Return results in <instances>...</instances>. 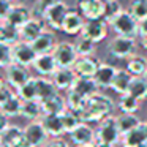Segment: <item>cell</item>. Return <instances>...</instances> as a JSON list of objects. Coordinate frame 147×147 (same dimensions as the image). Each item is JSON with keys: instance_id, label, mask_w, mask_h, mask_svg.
I'll use <instances>...</instances> for the list:
<instances>
[{"instance_id": "cell-1", "label": "cell", "mask_w": 147, "mask_h": 147, "mask_svg": "<svg viewBox=\"0 0 147 147\" xmlns=\"http://www.w3.org/2000/svg\"><path fill=\"white\" fill-rule=\"evenodd\" d=\"M115 108L114 100L109 95H105V93L98 92L93 96L87 98L86 106L82 108V111L79 112V117L82 122L86 123H92V122H101L103 119L112 115Z\"/></svg>"}, {"instance_id": "cell-2", "label": "cell", "mask_w": 147, "mask_h": 147, "mask_svg": "<svg viewBox=\"0 0 147 147\" xmlns=\"http://www.w3.org/2000/svg\"><path fill=\"white\" fill-rule=\"evenodd\" d=\"M95 136H96V142L109 144V146H117V144H120L122 134L119 131L117 120H115L114 114L103 119L101 122H98V125L95 128Z\"/></svg>"}, {"instance_id": "cell-3", "label": "cell", "mask_w": 147, "mask_h": 147, "mask_svg": "<svg viewBox=\"0 0 147 147\" xmlns=\"http://www.w3.org/2000/svg\"><path fill=\"white\" fill-rule=\"evenodd\" d=\"M136 51H138L136 38L115 35L108 45V52L114 59H119V60H128L130 57H133L136 54Z\"/></svg>"}, {"instance_id": "cell-4", "label": "cell", "mask_w": 147, "mask_h": 147, "mask_svg": "<svg viewBox=\"0 0 147 147\" xmlns=\"http://www.w3.org/2000/svg\"><path fill=\"white\" fill-rule=\"evenodd\" d=\"M109 26L119 36H128V38H138V26L139 21L133 16L128 10H123Z\"/></svg>"}, {"instance_id": "cell-5", "label": "cell", "mask_w": 147, "mask_h": 147, "mask_svg": "<svg viewBox=\"0 0 147 147\" xmlns=\"http://www.w3.org/2000/svg\"><path fill=\"white\" fill-rule=\"evenodd\" d=\"M52 55H54L59 68H73V65L79 59L76 48H74V43L70 41H59L52 51Z\"/></svg>"}, {"instance_id": "cell-6", "label": "cell", "mask_w": 147, "mask_h": 147, "mask_svg": "<svg viewBox=\"0 0 147 147\" xmlns=\"http://www.w3.org/2000/svg\"><path fill=\"white\" fill-rule=\"evenodd\" d=\"M68 11H70L68 5L65 2H59V3L46 8L41 13V18L46 22V26L51 27L52 30H62V26H63V21L67 18Z\"/></svg>"}, {"instance_id": "cell-7", "label": "cell", "mask_w": 147, "mask_h": 147, "mask_svg": "<svg viewBox=\"0 0 147 147\" xmlns=\"http://www.w3.org/2000/svg\"><path fill=\"white\" fill-rule=\"evenodd\" d=\"M3 78L11 86V89L16 92V90H19L21 87L32 78V74H30L29 67H24V65H19V63H11L5 68V76Z\"/></svg>"}, {"instance_id": "cell-8", "label": "cell", "mask_w": 147, "mask_h": 147, "mask_svg": "<svg viewBox=\"0 0 147 147\" xmlns=\"http://www.w3.org/2000/svg\"><path fill=\"white\" fill-rule=\"evenodd\" d=\"M24 138L32 144L33 147H46L48 141L51 139L46 131V128L43 127L41 120H32L24 127Z\"/></svg>"}, {"instance_id": "cell-9", "label": "cell", "mask_w": 147, "mask_h": 147, "mask_svg": "<svg viewBox=\"0 0 147 147\" xmlns=\"http://www.w3.org/2000/svg\"><path fill=\"white\" fill-rule=\"evenodd\" d=\"M11 55H13V63H19L24 67H32L33 60L36 59V52L33 51L32 43L22 41V40L11 46Z\"/></svg>"}, {"instance_id": "cell-10", "label": "cell", "mask_w": 147, "mask_h": 147, "mask_svg": "<svg viewBox=\"0 0 147 147\" xmlns=\"http://www.w3.org/2000/svg\"><path fill=\"white\" fill-rule=\"evenodd\" d=\"M76 8L86 21L103 19L106 8V0H78Z\"/></svg>"}, {"instance_id": "cell-11", "label": "cell", "mask_w": 147, "mask_h": 147, "mask_svg": "<svg viewBox=\"0 0 147 147\" xmlns=\"http://www.w3.org/2000/svg\"><path fill=\"white\" fill-rule=\"evenodd\" d=\"M108 27L109 24L105 19H92V21H86L84 29L81 32V35L86 38L92 40L93 43H101L105 41V38L108 36Z\"/></svg>"}, {"instance_id": "cell-12", "label": "cell", "mask_w": 147, "mask_h": 147, "mask_svg": "<svg viewBox=\"0 0 147 147\" xmlns=\"http://www.w3.org/2000/svg\"><path fill=\"white\" fill-rule=\"evenodd\" d=\"M70 136V142L73 146L79 147V146H93L96 142V136H95V130L90 127V123L82 122L81 125H78L71 133H68Z\"/></svg>"}, {"instance_id": "cell-13", "label": "cell", "mask_w": 147, "mask_h": 147, "mask_svg": "<svg viewBox=\"0 0 147 147\" xmlns=\"http://www.w3.org/2000/svg\"><path fill=\"white\" fill-rule=\"evenodd\" d=\"M45 30H46V22L43 21V18L33 16L32 19H29L19 29V38L22 40V41L33 43Z\"/></svg>"}, {"instance_id": "cell-14", "label": "cell", "mask_w": 147, "mask_h": 147, "mask_svg": "<svg viewBox=\"0 0 147 147\" xmlns=\"http://www.w3.org/2000/svg\"><path fill=\"white\" fill-rule=\"evenodd\" d=\"M32 18L33 16H32V11H30L29 7H26V5H22V3H13L3 22L10 24V26L16 27V29H21V27H22L29 19H32Z\"/></svg>"}, {"instance_id": "cell-15", "label": "cell", "mask_w": 147, "mask_h": 147, "mask_svg": "<svg viewBox=\"0 0 147 147\" xmlns=\"http://www.w3.org/2000/svg\"><path fill=\"white\" fill-rule=\"evenodd\" d=\"M84 24H86V19L82 18V14L78 10H71L70 8V11L67 13V18L63 21V26H62V32L71 36L81 35V32L84 29Z\"/></svg>"}, {"instance_id": "cell-16", "label": "cell", "mask_w": 147, "mask_h": 147, "mask_svg": "<svg viewBox=\"0 0 147 147\" xmlns=\"http://www.w3.org/2000/svg\"><path fill=\"white\" fill-rule=\"evenodd\" d=\"M33 70L36 71L38 76H45V78H51L52 74L57 71V62H55L52 54H40L36 55V59L33 60Z\"/></svg>"}, {"instance_id": "cell-17", "label": "cell", "mask_w": 147, "mask_h": 147, "mask_svg": "<svg viewBox=\"0 0 147 147\" xmlns=\"http://www.w3.org/2000/svg\"><path fill=\"white\" fill-rule=\"evenodd\" d=\"M117 73V67L108 63V62H100L98 70H96L93 81L96 82L98 89H111V84L114 81V76Z\"/></svg>"}, {"instance_id": "cell-18", "label": "cell", "mask_w": 147, "mask_h": 147, "mask_svg": "<svg viewBox=\"0 0 147 147\" xmlns=\"http://www.w3.org/2000/svg\"><path fill=\"white\" fill-rule=\"evenodd\" d=\"M76 78L78 76L73 71V68H57V71L51 76V79L59 92H68L74 84Z\"/></svg>"}, {"instance_id": "cell-19", "label": "cell", "mask_w": 147, "mask_h": 147, "mask_svg": "<svg viewBox=\"0 0 147 147\" xmlns=\"http://www.w3.org/2000/svg\"><path fill=\"white\" fill-rule=\"evenodd\" d=\"M146 142H147V128H146L144 120L136 128H133L127 134H123L120 139L122 147H139Z\"/></svg>"}, {"instance_id": "cell-20", "label": "cell", "mask_w": 147, "mask_h": 147, "mask_svg": "<svg viewBox=\"0 0 147 147\" xmlns=\"http://www.w3.org/2000/svg\"><path fill=\"white\" fill-rule=\"evenodd\" d=\"M40 120H41L43 127L46 128L49 138H63V134H67L60 114H46Z\"/></svg>"}, {"instance_id": "cell-21", "label": "cell", "mask_w": 147, "mask_h": 147, "mask_svg": "<svg viewBox=\"0 0 147 147\" xmlns=\"http://www.w3.org/2000/svg\"><path fill=\"white\" fill-rule=\"evenodd\" d=\"M57 38H55V33L52 30H48L46 29L35 41L32 43L33 46V51L36 52V55L40 54H52L54 48L57 46Z\"/></svg>"}, {"instance_id": "cell-22", "label": "cell", "mask_w": 147, "mask_h": 147, "mask_svg": "<svg viewBox=\"0 0 147 147\" xmlns=\"http://www.w3.org/2000/svg\"><path fill=\"white\" fill-rule=\"evenodd\" d=\"M100 62L95 57H79L73 65V71L78 78H93L98 70Z\"/></svg>"}, {"instance_id": "cell-23", "label": "cell", "mask_w": 147, "mask_h": 147, "mask_svg": "<svg viewBox=\"0 0 147 147\" xmlns=\"http://www.w3.org/2000/svg\"><path fill=\"white\" fill-rule=\"evenodd\" d=\"M24 139V128H21L19 125L10 123L0 133V141L3 144V147H18Z\"/></svg>"}, {"instance_id": "cell-24", "label": "cell", "mask_w": 147, "mask_h": 147, "mask_svg": "<svg viewBox=\"0 0 147 147\" xmlns=\"http://www.w3.org/2000/svg\"><path fill=\"white\" fill-rule=\"evenodd\" d=\"M70 90L79 93L84 98H90L95 93H98V86L93 81V78H76V81H74Z\"/></svg>"}, {"instance_id": "cell-25", "label": "cell", "mask_w": 147, "mask_h": 147, "mask_svg": "<svg viewBox=\"0 0 147 147\" xmlns=\"http://www.w3.org/2000/svg\"><path fill=\"white\" fill-rule=\"evenodd\" d=\"M35 81H36V100H38L40 103L48 100V98H51L55 93H59V90L55 89V86H54L51 78L35 76Z\"/></svg>"}, {"instance_id": "cell-26", "label": "cell", "mask_w": 147, "mask_h": 147, "mask_svg": "<svg viewBox=\"0 0 147 147\" xmlns=\"http://www.w3.org/2000/svg\"><path fill=\"white\" fill-rule=\"evenodd\" d=\"M131 81H133V76H131L125 68H117V73H115L114 81H112V84H111V90L115 92L117 95L128 93Z\"/></svg>"}, {"instance_id": "cell-27", "label": "cell", "mask_w": 147, "mask_h": 147, "mask_svg": "<svg viewBox=\"0 0 147 147\" xmlns=\"http://www.w3.org/2000/svg\"><path fill=\"white\" fill-rule=\"evenodd\" d=\"M125 70L131 74L133 78H146L147 74V57L139 54H134L127 60Z\"/></svg>"}, {"instance_id": "cell-28", "label": "cell", "mask_w": 147, "mask_h": 147, "mask_svg": "<svg viewBox=\"0 0 147 147\" xmlns=\"http://www.w3.org/2000/svg\"><path fill=\"white\" fill-rule=\"evenodd\" d=\"M41 108H43V115L46 114H62L67 109V101L65 96L60 93H55L51 98L41 101Z\"/></svg>"}, {"instance_id": "cell-29", "label": "cell", "mask_w": 147, "mask_h": 147, "mask_svg": "<svg viewBox=\"0 0 147 147\" xmlns=\"http://www.w3.org/2000/svg\"><path fill=\"white\" fill-rule=\"evenodd\" d=\"M21 117L27 119L29 122L32 120H40L43 117V108L41 103L32 100V101H22V108H21Z\"/></svg>"}, {"instance_id": "cell-30", "label": "cell", "mask_w": 147, "mask_h": 147, "mask_svg": "<svg viewBox=\"0 0 147 147\" xmlns=\"http://www.w3.org/2000/svg\"><path fill=\"white\" fill-rule=\"evenodd\" d=\"M21 108H22V100L14 92V95L8 101H5L3 105L0 106V114L5 115L7 119H13V117L21 115Z\"/></svg>"}, {"instance_id": "cell-31", "label": "cell", "mask_w": 147, "mask_h": 147, "mask_svg": "<svg viewBox=\"0 0 147 147\" xmlns=\"http://www.w3.org/2000/svg\"><path fill=\"white\" fill-rule=\"evenodd\" d=\"M115 120H117V127H119V131H120L122 136L127 134L128 131H131L133 128H136L142 122L136 114H123V112L115 115Z\"/></svg>"}, {"instance_id": "cell-32", "label": "cell", "mask_w": 147, "mask_h": 147, "mask_svg": "<svg viewBox=\"0 0 147 147\" xmlns=\"http://www.w3.org/2000/svg\"><path fill=\"white\" fill-rule=\"evenodd\" d=\"M139 100L131 96L130 93H123V95H119L115 108H119V111L123 114H136L139 111Z\"/></svg>"}, {"instance_id": "cell-33", "label": "cell", "mask_w": 147, "mask_h": 147, "mask_svg": "<svg viewBox=\"0 0 147 147\" xmlns=\"http://www.w3.org/2000/svg\"><path fill=\"white\" fill-rule=\"evenodd\" d=\"M19 29L10 26L7 22H0V43L13 46L14 43L19 41Z\"/></svg>"}, {"instance_id": "cell-34", "label": "cell", "mask_w": 147, "mask_h": 147, "mask_svg": "<svg viewBox=\"0 0 147 147\" xmlns=\"http://www.w3.org/2000/svg\"><path fill=\"white\" fill-rule=\"evenodd\" d=\"M74 48H76V52L79 57H93V54L96 52V43L79 35V38L74 43Z\"/></svg>"}, {"instance_id": "cell-35", "label": "cell", "mask_w": 147, "mask_h": 147, "mask_svg": "<svg viewBox=\"0 0 147 147\" xmlns=\"http://www.w3.org/2000/svg\"><path fill=\"white\" fill-rule=\"evenodd\" d=\"M128 93L131 96H134L136 100H139V101L147 100V79L146 78H133Z\"/></svg>"}, {"instance_id": "cell-36", "label": "cell", "mask_w": 147, "mask_h": 147, "mask_svg": "<svg viewBox=\"0 0 147 147\" xmlns=\"http://www.w3.org/2000/svg\"><path fill=\"white\" fill-rule=\"evenodd\" d=\"M16 93L19 95V98L22 101H32V100H36V81L35 76H32L19 90H16ZM38 101V100H36Z\"/></svg>"}, {"instance_id": "cell-37", "label": "cell", "mask_w": 147, "mask_h": 147, "mask_svg": "<svg viewBox=\"0 0 147 147\" xmlns=\"http://www.w3.org/2000/svg\"><path fill=\"white\" fill-rule=\"evenodd\" d=\"M65 101H67V108L68 109H71V111H74V112L79 114V112L82 111V108L86 106L87 98L81 96L79 93L73 92V90H68L67 95H65Z\"/></svg>"}, {"instance_id": "cell-38", "label": "cell", "mask_w": 147, "mask_h": 147, "mask_svg": "<svg viewBox=\"0 0 147 147\" xmlns=\"http://www.w3.org/2000/svg\"><path fill=\"white\" fill-rule=\"evenodd\" d=\"M60 115H62V120H63V127H65V130H67V134L71 133V131H73L78 125L82 123L79 114H78V112H74V111H71V109H68V108L65 109Z\"/></svg>"}, {"instance_id": "cell-39", "label": "cell", "mask_w": 147, "mask_h": 147, "mask_svg": "<svg viewBox=\"0 0 147 147\" xmlns=\"http://www.w3.org/2000/svg\"><path fill=\"white\" fill-rule=\"evenodd\" d=\"M122 11H123V7H122V3L119 0H106V8H105V16H103V19L108 24H111Z\"/></svg>"}, {"instance_id": "cell-40", "label": "cell", "mask_w": 147, "mask_h": 147, "mask_svg": "<svg viewBox=\"0 0 147 147\" xmlns=\"http://www.w3.org/2000/svg\"><path fill=\"white\" fill-rule=\"evenodd\" d=\"M128 11H130L138 21L146 19L147 18V0H130Z\"/></svg>"}, {"instance_id": "cell-41", "label": "cell", "mask_w": 147, "mask_h": 147, "mask_svg": "<svg viewBox=\"0 0 147 147\" xmlns=\"http://www.w3.org/2000/svg\"><path fill=\"white\" fill-rule=\"evenodd\" d=\"M13 63V55H11V46L0 43V68L5 70L8 65Z\"/></svg>"}, {"instance_id": "cell-42", "label": "cell", "mask_w": 147, "mask_h": 147, "mask_svg": "<svg viewBox=\"0 0 147 147\" xmlns=\"http://www.w3.org/2000/svg\"><path fill=\"white\" fill-rule=\"evenodd\" d=\"M13 95H14V90L11 89V86L7 82L5 78L0 76V106L3 105L5 101H8Z\"/></svg>"}, {"instance_id": "cell-43", "label": "cell", "mask_w": 147, "mask_h": 147, "mask_svg": "<svg viewBox=\"0 0 147 147\" xmlns=\"http://www.w3.org/2000/svg\"><path fill=\"white\" fill-rule=\"evenodd\" d=\"M46 147H73V144L63 138H51L46 144Z\"/></svg>"}, {"instance_id": "cell-44", "label": "cell", "mask_w": 147, "mask_h": 147, "mask_svg": "<svg viewBox=\"0 0 147 147\" xmlns=\"http://www.w3.org/2000/svg\"><path fill=\"white\" fill-rule=\"evenodd\" d=\"M11 5L13 3H11L10 0H0V22H3L5 21V18H7Z\"/></svg>"}, {"instance_id": "cell-45", "label": "cell", "mask_w": 147, "mask_h": 147, "mask_svg": "<svg viewBox=\"0 0 147 147\" xmlns=\"http://www.w3.org/2000/svg\"><path fill=\"white\" fill-rule=\"evenodd\" d=\"M59 2H63V0H36V7H38V11L43 13L46 8L52 7V5L59 3Z\"/></svg>"}, {"instance_id": "cell-46", "label": "cell", "mask_w": 147, "mask_h": 147, "mask_svg": "<svg viewBox=\"0 0 147 147\" xmlns=\"http://www.w3.org/2000/svg\"><path fill=\"white\" fill-rule=\"evenodd\" d=\"M139 36H147V18L139 21V26H138V38Z\"/></svg>"}, {"instance_id": "cell-47", "label": "cell", "mask_w": 147, "mask_h": 147, "mask_svg": "<svg viewBox=\"0 0 147 147\" xmlns=\"http://www.w3.org/2000/svg\"><path fill=\"white\" fill-rule=\"evenodd\" d=\"M139 45H141V48L144 49V51H147V36H139Z\"/></svg>"}, {"instance_id": "cell-48", "label": "cell", "mask_w": 147, "mask_h": 147, "mask_svg": "<svg viewBox=\"0 0 147 147\" xmlns=\"http://www.w3.org/2000/svg\"><path fill=\"white\" fill-rule=\"evenodd\" d=\"M93 147H115V146H109V144H101V142H95Z\"/></svg>"}, {"instance_id": "cell-49", "label": "cell", "mask_w": 147, "mask_h": 147, "mask_svg": "<svg viewBox=\"0 0 147 147\" xmlns=\"http://www.w3.org/2000/svg\"><path fill=\"white\" fill-rule=\"evenodd\" d=\"M11 3H19V0H10Z\"/></svg>"}, {"instance_id": "cell-50", "label": "cell", "mask_w": 147, "mask_h": 147, "mask_svg": "<svg viewBox=\"0 0 147 147\" xmlns=\"http://www.w3.org/2000/svg\"><path fill=\"white\" fill-rule=\"evenodd\" d=\"M93 146H95V144H93ZM93 146H79V147H93Z\"/></svg>"}, {"instance_id": "cell-51", "label": "cell", "mask_w": 147, "mask_h": 147, "mask_svg": "<svg viewBox=\"0 0 147 147\" xmlns=\"http://www.w3.org/2000/svg\"><path fill=\"white\" fill-rule=\"evenodd\" d=\"M139 147H147V142H146V144H142V146H139Z\"/></svg>"}, {"instance_id": "cell-52", "label": "cell", "mask_w": 147, "mask_h": 147, "mask_svg": "<svg viewBox=\"0 0 147 147\" xmlns=\"http://www.w3.org/2000/svg\"><path fill=\"white\" fill-rule=\"evenodd\" d=\"M0 147H3V144H2V141H0Z\"/></svg>"}, {"instance_id": "cell-53", "label": "cell", "mask_w": 147, "mask_h": 147, "mask_svg": "<svg viewBox=\"0 0 147 147\" xmlns=\"http://www.w3.org/2000/svg\"><path fill=\"white\" fill-rule=\"evenodd\" d=\"M144 123H146V128H147V120H146V122H144Z\"/></svg>"}, {"instance_id": "cell-54", "label": "cell", "mask_w": 147, "mask_h": 147, "mask_svg": "<svg viewBox=\"0 0 147 147\" xmlns=\"http://www.w3.org/2000/svg\"><path fill=\"white\" fill-rule=\"evenodd\" d=\"M146 79H147V74H146Z\"/></svg>"}, {"instance_id": "cell-55", "label": "cell", "mask_w": 147, "mask_h": 147, "mask_svg": "<svg viewBox=\"0 0 147 147\" xmlns=\"http://www.w3.org/2000/svg\"><path fill=\"white\" fill-rule=\"evenodd\" d=\"M0 115H2V114H0Z\"/></svg>"}]
</instances>
